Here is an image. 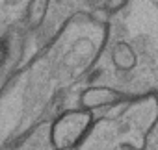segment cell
I'll return each mask as SVG.
<instances>
[{
    "instance_id": "6",
    "label": "cell",
    "mask_w": 158,
    "mask_h": 150,
    "mask_svg": "<svg viewBox=\"0 0 158 150\" xmlns=\"http://www.w3.org/2000/svg\"><path fill=\"white\" fill-rule=\"evenodd\" d=\"M127 4H128V0H102L101 11H102L104 15H115V13H119Z\"/></svg>"
},
{
    "instance_id": "3",
    "label": "cell",
    "mask_w": 158,
    "mask_h": 150,
    "mask_svg": "<svg viewBox=\"0 0 158 150\" xmlns=\"http://www.w3.org/2000/svg\"><path fill=\"white\" fill-rule=\"evenodd\" d=\"M132 95L119 91L115 87H108V85H89L86 89L80 91L78 95V108L88 109V111H101V109H108L114 108L117 104H123L130 98Z\"/></svg>"
},
{
    "instance_id": "5",
    "label": "cell",
    "mask_w": 158,
    "mask_h": 150,
    "mask_svg": "<svg viewBox=\"0 0 158 150\" xmlns=\"http://www.w3.org/2000/svg\"><path fill=\"white\" fill-rule=\"evenodd\" d=\"M50 10V0H30L26 10V24L32 30H37L43 26L47 15Z\"/></svg>"
},
{
    "instance_id": "1",
    "label": "cell",
    "mask_w": 158,
    "mask_h": 150,
    "mask_svg": "<svg viewBox=\"0 0 158 150\" xmlns=\"http://www.w3.org/2000/svg\"><path fill=\"white\" fill-rule=\"evenodd\" d=\"M95 117L88 135L73 150H145L158 126V93L132 95Z\"/></svg>"
},
{
    "instance_id": "4",
    "label": "cell",
    "mask_w": 158,
    "mask_h": 150,
    "mask_svg": "<svg viewBox=\"0 0 158 150\" xmlns=\"http://www.w3.org/2000/svg\"><path fill=\"white\" fill-rule=\"evenodd\" d=\"M110 59L119 72H130L138 67V54L127 41H117L110 50Z\"/></svg>"
},
{
    "instance_id": "8",
    "label": "cell",
    "mask_w": 158,
    "mask_h": 150,
    "mask_svg": "<svg viewBox=\"0 0 158 150\" xmlns=\"http://www.w3.org/2000/svg\"><path fill=\"white\" fill-rule=\"evenodd\" d=\"M145 150H149V148H145Z\"/></svg>"
},
{
    "instance_id": "7",
    "label": "cell",
    "mask_w": 158,
    "mask_h": 150,
    "mask_svg": "<svg viewBox=\"0 0 158 150\" xmlns=\"http://www.w3.org/2000/svg\"><path fill=\"white\" fill-rule=\"evenodd\" d=\"M8 57H10V41L8 39H0V70L4 69Z\"/></svg>"
},
{
    "instance_id": "2",
    "label": "cell",
    "mask_w": 158,
    "mask_h": 150,
    "mask_svg": "<svg viewBox=\"0 0 158 150\" xmlns=\"http://www.w3.org/2000/svg\"><path fill=\"white\" fill-rule=\"evenodd\" d=\"M95 113L82 108H69L50 120L48 143L52 150H73L88 135Z\"/></svg>"
}]
</instances>
